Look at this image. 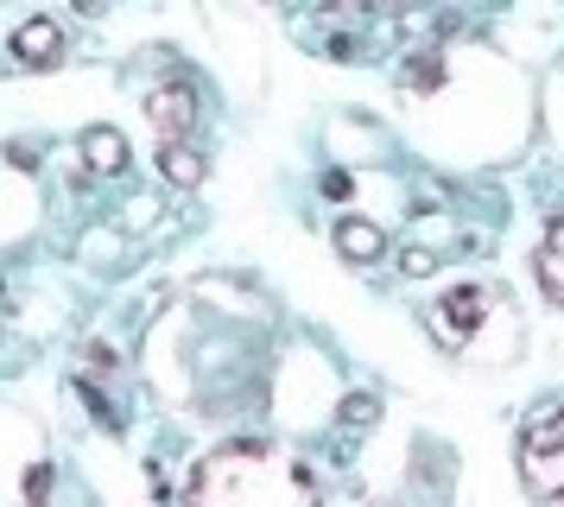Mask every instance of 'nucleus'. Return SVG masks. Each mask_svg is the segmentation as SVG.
Instances as JSON below:
<instances>
[{
    "instance_id": "1",
    "label": "nucleus",
    "mask_w": 564,
    "mask_h": 507,
    "mask_svg": "<svg viewBox=\"0 0 564 507\" xmlns=\"http://www.w3.org/2000/svg\"><path fill=\"white\" fill-rule=\"evenodd\" d=\"M191 501H260V507H285V501H311L317 482L299 456L273 451V444H229L197 463V476L184 482Z\"/></svg>"
},
{
    "instance_id": "2",
    "label": "nucleus",
    "mask_w": 564,
    "mask_h": 507,
    "mask_svg": "<svg viewBox=\"0 0 564 507\" xmlns=\"http://www.w3.org/2000/svg\"><path fill=\"white\" fill-rule=\"evenodd\" d=\"M520 476L539 501H564V412H545L520 438Z\"/></svg>"
},
{
    "instance_id": "3",
    "label": "nucleus",
    "mask_w": 564,
    "mask_h": 507,
    "mask_svg": "<svg viewBox=\"0 0 564 507\" xmlns=\"http://www.w3.org/2000/svg\"><path fill=\"white\" fill-rule=\"evenodd\" d=\"M482 317H488V292L482 285H451L444 299L425 304V324H432V336L444 343V349H463V343L482 330Z\"/></svg>"
},
{
    "instance_id": "4",
    "label": "nucleus",
    "mask_w": 564,
    "mask_h": 507,
    "mask_svg": "<svg viewBox=\"0 0 564 507\" xmlns=\"http://www.w3.org/2000/svg\"><path fill=\"white\" fill-rule=\"evenodd\" d=\"M147 121H153L159 140H184L191 127H197V89L191 83H165L147 96Z\"/></svg>"
},
{
    "instance_id": "5",
    "label": "nucleus",
    "mask_w": 564,
    "mask_h": 507,
    "mask_svg": "<svg viewBox=\"0 0 564 507\" xmlns=\"http://www.w3.org/2000/svg\"><path fill=\"white\" fill-rule=\"evenodd\" d=\"M57 51H64V39H57L52 20H26L20 32H13V57H20L26 71H45V64H57Z\"/></svg>"
},
{
    "instance_id": "6",
    "label": "nucleus",
    "mask_w": 564,
    "mask_h": 507,
    "mask_svg": "<svg viewBox=\"0 0 564 507\" xmlns=\"http://www.w3.org/2000/svg\"><path fill=\"white\" fill-rule=\"evenodd\" d=\"M159 172L172 177V184H184V191H191V184H204L209 159L191 147V140H159Z\"/></svg>"
},
{
    "instance_id": "7",
    "label": "nucleus",
    "mask_w": 564,
    "mask_h": 507,
    "mask_svg": "<svg viewBox=\"0 0 564 507\" xmlns=\"http://www.w3.org/2000/svg\"><path fill=\"white\" fill-rule=\"evenodd\" d=\"M539 285H545V299L564 304V216H552L545 228V248H539Z\"/></svg>"
},
{
    "instance_id": "8",
    "label": "nucleus",
    "mask_w": 564,
    "mask_h": 507,
    "mask_svg": "<svg viewBox=\"0 0 564 507\" xmlns=\"http://www.w3.org/2000/svg\"><path fill=\"white\" fill-rule=\"evenodd\" d=\"M336 248H343V260H356V267H368V260H381V248H387V235L375 223H336Z\"/></svg>"
},
{
    "instance_id": "9",
    "label": "nucleus",
    "mask_w": 564,
    "mask_h": 507,
    "mask_svg": "<svg viewBox=\"0 0 564 507\" xmlns=\"http://www.w3.org/2000/svg\"><path fill=\"white\" fill-rule=\"evenodd\" d=\"M83 159H89V165H96V172H121V165H128V140H121V133H115V127H89V133H83Z\"/></svg>"
},
{
    "instance_id": "10",
    "label": "nucleus",
    "mask_w": 564,
    "mask_h": 507,
    "mask_svg": "<svg viewBox=\"0 0 564 507\" xmlns=\"http://www.w3.org/2000/svg\"><path fill=\"white\" fill-rule=\"evenodd\" d=\"M343 425H375V400H368V393H356V400L343 406Z\"/></svg>"
}]
</instances>
